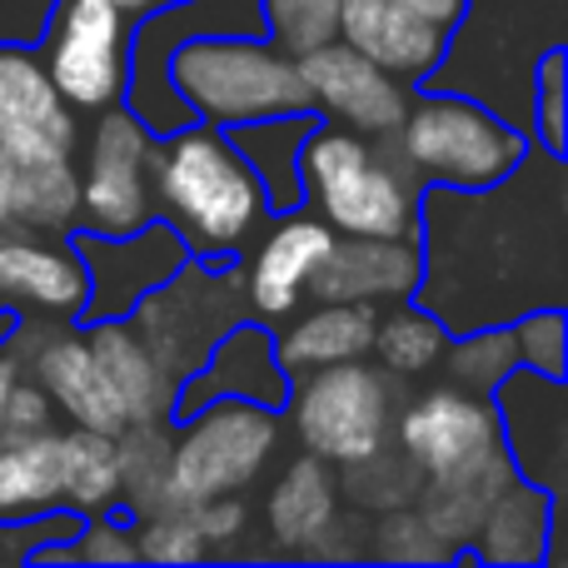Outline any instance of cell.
Returning a JSON list of instances; mask_svg holds the SVG:
<instances>
[{"instance_id":"1","label":"cell","mask_w":568,"mask_h":568,"mask_svg":"<svg viewBox=\"0 0 568 568\" xmlns=\"http://www.w3.org/2000/svg\"><path fill=\"white\" fill-rule=\"evenodd\" d=\"M150 195H155V215H165L185 255L195 260H230L275 210L255 165L210 120L155 140Z\"/></svg>"},{"instance_id":"2","label":"cell","mask_w":568,"mask_h":568,"mask_svg":"<svg viewBox=\"0 0 568 568\" xmlns=\"http://www.w3.org/2000/svg\"><path fill=\"white\" fill-rule=\"evenodd\" d=\"M294 175L310 210L349 240H419L424 185L394 160L389 140L344 125H310L294 150Z\"/></svg>"},{"instance_id":"3","label":"cell","mask_w":568,"mask_h":568,"mask_svg":"<svg viewBox=\"0 0 568 568\" xmlns=\"http://www.w3.org/2000/svg\"><path fill=\"white\" fill-rule=\"evenodd\" d=\"M165 80L175 85L180 105L220 130L284 115H314L300 60L290 50H280L275 40L195 36L170 55Z\"/></svg>"},{"instance_id":"4","label":"cell","mask_w":568,"mask_h":568,"mask_svg":"<svg viewBox=\"0 0 568 568\" xmlns=\"http://www.w3.org/2000/svg\"><path fill=\"white\" fill-rule=\"evenodd\" d=\"M384 140L419 185H439L449 195H489V190L509 185L529 150L509 120L469 95L409 100L399 130Z\"/></svg>"},{"instance_id":"5","label":"cell","mask_w":568,"mask_h":568,"mask_svg":"<svg viewBox=\"0 0 568 568\" xmlns=\"http://www.w3.org/2000/svg\"><path fill=\"white\" fill-rule=\"evenodd\" d=\"M404 459L429 479L439 499H449V514L479 529V514L509 484V454L499 439V414L469 389H434L414 399L399 419Z\"/></svg>"},{"instance_id":"6","label":"cell","mask_w":568,"mask_h":568,"mask_svg":"<svg viewBox=\"0 0 568 568\" xmlns=\"http://www.w3.org/2000/svg\"><path fill=\"white\" fill-rule=\"evenodd\" d=\"M280 439L275 409L250 399L200 404L180 419V439L165 449V499L170 504H210L240 494Z\"/></svg>"},{"instance_id":"7","label":"cell","mask_w":568,"mask_h":568,"mask_svg":"<svg viewBox=\"0 0 568 568\" xmlns=\"http://www.w3.org/2000/svg\"><path fill=\"white\" fill-rule=\"evenodd\" d=\"M290 414L294 434L314 459L354 469V464H369L374 454H384L394 394L384 369H369L364 359H344L304 374V384L290 394Z\"/></svg>"},{"instance_id":"8","label":"cell","mask_w":568,"mask_h":568,"mask_svg":"<svg viewBox=\"0 0 568 568\" xmlns=\"http://www.w3.org/2000/svg\"><path fill=\"white\" fill-rule=\"evenodd\" d=\"M130 45L135 20H125L115 0H60L36 55L70 110H110L135 75Z\"/></svg>"},{"instance_id":"9","label":"cell","mask_w":568,"mask_h":568,"mask_svg":"<svg viewBox=\"0 0 568 568\" xmlns=\"http://www.w3.org/2000/svg\"><path fill=\"white\" fill-rule=\"evenodd\" d=\"M150 160H155L150 125L110 105V115L90 140V165L80 180V220L90 225V235H130L155 220Z\"/></svg>"},{"instance_id":"10","label":"cell","mask_w":568,"mask_h":568,"mask_svg":"<svg viewBox=\"0 0 568 568\" xmlns=\"http://www.w3.org/2000/svg\"><path fill=\"white\" fill-rule=\"evenodd\" d=\"M294 60H300V75L310 85L314 115H329L334 125L354 130V135H369V140H384L399 130L404 110H409V85L394 80L389 70H379L374 60H364L339 36L304 50Z\"/></svg>"},{"instance_id":"11","label":"cell","mask_w":568,"mask_h":568,"mask_svg":"<svg viewBox=\"0 0 568 568\" xmlns=\"http://www.w3.org/2000/svg\"><path fill=\"white\" fill-rule=\"evenodd\" d=\"M70 150H75V110L65 105L36 50L0 40V155L10 165H30V160H70Z\"/></svg>"},{"instance_id":"12","label":"cell","mask_w":568,"mask_h":568,"mask_svg":"<svg viewBox=\"0 0 568 568\" xmlns=\"http://www.w3.org/2000/svg\"><path fill=\"white\" fill-rule=\"evenodd\" d=\"M75 250L90 270V320L125 314L130 304H140L155 284L175 280V270L185 265L180 235L170 225H155V220L130 230V235H80Z\"/></svg>"},{"instance_id":"13","label":"cell","mask_w":568,"mask_h":568,"mask_svg":"<svg viewBox=\"0 0 568 568\" xmlns=\"http://www.w3.org/2000/svg\"><path fill=\"white\" fill-rule=\"evenodd\" d=\"M449 36L454 30L424 20L404 0H339V40L404 85L434 75V65L449 50Z\"/></svg>"},{"instance_id":"14","label":"cell","mask_w":568,"mask_h":568,"mask_svg":"<svg viewBox=\"0 0 568 568\" xmlns=\"http://www.w3.org/2000/svg\"><path fill=\"white\" fill-rule=\"evenodd\" d=\"M424 284V250L419 240H334L329 255L310 275L314 300H349V304H384L409 300Z\"/></svg>"},{"instance_id":"15","label":"cell","mask_w":568,"mask_h":568,"mask_svg":"<svg viewBox=\"0 0 568 568\" xmlns=\"http://www.w3.org/2000/svg\"><path fill=\"white\" fill-rule=\"evenodd\" d=\"M30 304L55 320H75L85 314L90 300V270L80 250L40 240L36 230H0V304Z\"/></svg>"},{"instance_id":"16","label":"cell","mask_w":568,"mask_h":568,"mask_svg":"<svg viewBox=\"0 0 568 568\" xmlns=\"http://www.w3.org/2000/svg\"><path fill=\"white\" fill-rule=\"evenodd\" d=\"M334 230L324 225L320 215H284L275 220L265 240H260L255 260L245 270V294L255 304V314L265 320H280L310 290V275L320 270V260L329 255Z\"/></svg>"},{"instance_id":"17","label":"cell","mask_w":568,"mask_h":568,"mask_svg":"<svg viewBox=\"0 0 568 568\" xmlns=\"http://www.w3.org/2000/svg\"><path fill=\"white\" fill-rule=\"evenodd\" d=\"M90 349H95L100 369H105V384L115 394V404L125 409L130 429H155L160 414H170L175 394H170V374L160 369V359L150 354V344L135 334V324H125L120 314L110 320H95L85 329Z\"/></svg>"},{"instance_id":"18","label":"cell","mask_w":568,"mask_h":568,"mask_svg":"<svg viewBox=\"0 0 568 568\" xmlns=\"http://www.w3.org/2000/svg\"><path fill=\"white\" fill-rule=\"evenodd\" d=\"M40 384L45 394L80 424V429H100V434H125V409L115 404L105 384V369H100L95 349H90L85 334H55V339L40 349L36 359Z\"/></svg>"},{"instance_id":"19","label":"cell","mask_w":568,"mask_h":568,"mask_svg":"<svg viewBox=\"0 0 568 568\" xmlns=\"http://www.w3.org/2000/svg\"><path fill=\"white\" fill-rule=\"evenodd\" d=\"M374 304L349 300H320V310L294 320L284 334H275V359L284 374H310L324 364L364 359L374 344Z\"/></svg>"},{"instance_id":"20","label":"cell","mask_w":568,"mask_h":568,"mask_svg":"<svg viewBox=\"0 0 568 568\" xmlns=\"http://www.w3.org/2000/svg\"><path fill=\"white\" fill-rule=\"evenodd\" d=\"M65 509V444L50 429L10 434L0 444V519H40Z\"/></svg>"},{"instance_id":"21","label":"cell","mask_w":568,"mask_h":568,"mask_svg":"<svg viewBox=\"0 0 568 568\" xmlns=\"http://www.w3.org/2000/svg\"><path fill=\"white\" fill-rule=\"evenodd\" d=\"M549 504L554 494L534 489V484H504L499 494L489 499V509L479 514V529H484V559H499V564H539L549 559L544 539L549 534H524V524H554L549 519Z\"/></svg>"},{"instance_id":"22","label":"cell","mask_w":568,"mask_h":568,"mask_svg":"<svg viewBox=\"0 0 568 568\" xmlns=\"http://www.w3.org/2000/svg\"><path fill=\"white\" fill-rule=\"evenodd\" d=\"M329 514H334V479L324 469V459L304 454L300 464L284 469V479L270 494V529L284 549H300V544L320 539L329 529Z\"/></svg>"},{"instance_id":"23","label":"cell","mask_w":568,"mask_h":568,"mask_svg":"<svg viewBox=\"0 0 568 568\" xmlns=\"http://www.w3.org/2000/svg\"><path fill=\"white\" fill-rule=\"evenodd\" d=\"M80 220V175L70 160H30L16 165V230L60 235Z\"/></svg>"},{"instance_id":"24","label":"cell","mask_w":568,"mask_h":568,"mask_svg":"<svg viewBox=\"0 0 568 568\" xmlns=\"http://www.w3.org/2000/svg\"><path fill=\"white\" fill-rule=\"evenodd\" d=\"M65 444V509L75 514H100L120 499L125 479H120V444L115 434L100 429H80L60 434Z\"/></svg>"},{"instance_id":"25","label":"cell","mask_w":568,"mask_h":568,"mask_svg":"<svg viewBox=\"0 0 568 568\" xmlns=\"http://www.w3.org/2000/svg\"><path fill=\"white\" fill-rule=\"evenodd\" d=\"M374 354H379L384 374H429L444 364L449 349V324L429 314L424 304H399L394 314L374 320Z\"/></svg>"},{"instance_id":"26","label":"cell","mask_w":568,"mask_h":568,"mask_svg":"<svg viewBox=\"0 0 568 568\" xmlns=\"http://www.w3.org/2000/svg\"><path fill=\"white\" fill-rule=\"evenodd\" d=\"M270 20V40L290 55L324 45L339 36V0H260Z\"/></svg>"},{"instance_id":"27","label":"cell","mask_w":568,"mask_h":568,"mask_svg":"<svg viewBox=\"0 0 568 568\" xmlns=\"http://www.w3.org/2000/svg\"><path fill=\"white\" fill-rule=\"evenodd\" d=\"M444 359L454 364V384L459 389H494L504 374L514 369V334H474L459 349H444Z\"/></svg>"},{"instance_id":"28","label":"cell","mask_w":568,"mask_h":568,"mask_svg":"<svg viewBox=\"0 0 568 568\" xmlns=\"http://www.w3.org/2000/svg\"><path fill=\"white\" fill-rule=\"evenodd\" d=\"M509 334H514V354L524 359V369L564 379V310L559 304L529 310Z\"/></svg>"},{"instance_id":"29","label":"cell","mask_w":568,"mask_h":568,"mask_svg":"<svg viewBox=\"0 0 568 568\" xmlns=\"http://www.w3.org/2000/svg\"><path fill=\"white\" fill-rule=\"evenodd\" d=\"M534 110H539V145H544V155L564 160V50H549V55H544Z\"/></svg>"},{"instance_id":"30","label":"cell","mask_w":568,"mask_h":568,"mask_svg":"<svg viewBox=\"0 0 568 568\" xmlns=\"http://www.w3.org/2000/svg\"><path fill=\"white\" fill-rule=\"evenodd\" d=\"M45 419H50L45 394L16 379V389H10V399H6V409H0V429H10V434H30V429H45Z\"/></svg>"},{"instance_id":"31","label":"cell","mask_w":568,"mask_h":568,"mask_svg":"<svg viewBox=\"0 0 568 568\" xmlns=\"http://www.w3.org/2000/svg\"><path fill=\"white\" fill-rule=\"evenodd\" d=\"M409 10H419L424 20H434V26L444 30H459L464 16H469V0H404Z\"/></svg>"},{"instance_id":"32","label":"cell","mask_w":568,"mask_h":568,"mask_svg":"<svg viewBox=\"0 0 568 568\" xmlns=\"http://www.w3.org/2000/svg\"><path fill=\"white\" fill-rule=\"evenodd\" d=\"M0 230H16V165L0 155Z\"/></svg>"},{"instance_id":"33","label":"cell","mask_w":568,"mask_h":568,"mask_svg":"<svg viewBox=\"0 0 568 568\" xmlns=\"http://www.w3.org/2000/svg\"><path fill=\"white\" fill-rule=\"evenodd\" d=\"M120 10H125V20H155V16H165V10H175V6H190V0H115Z\"/></svg>"},{"instance_id":"34","label":"cell","mask_w":568,"mask_h":568,"mask_svg":"<svg viewBox=\"0 0 568 568\" xmlns=\"http://www.w3.org/2000/svg\"><path fill=\"white\" fill-rule=\"evenodd\" d=\"M16 379H20V364L10 359V354H0V409H6V399H10V389H16Z\"/></svg>"},{"instance_id":"35","label":"cell","mask_w":568,"mask_h":568,"mask_svg":"<svg viewBox=\"0 0 568 568\" xmlns=\"http://www.w3.org/2000/svg\"><path fill=\"white\" fill-rule=\"evenodd\" d=\"M0 320H6V304H0Z\"/></svg>"}]
</instances>
